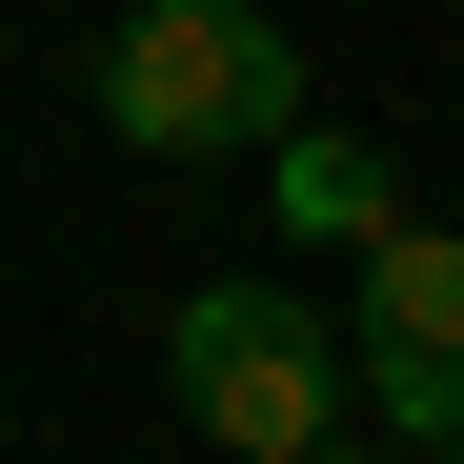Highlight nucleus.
<instances>
[{"label": "nucleus", "mask_w": 464, "mask_h": 464, "mask_svg": "<svg viewBox=\"0 0 464 464\" xmlns=\"http://www.w3.org/2000/svg\"><path fill=\"white\" fill-rule=\"evenodd\" d=\"M343 383L404 444L464 464V243H444V222H383V243L343 263Z\"/></svg>", "instance_id": "nucleus-3"}, {"label": "nucleus", "mask_w": 464, "mask_h": 464, "mask_svg": "<svg viewBox=\"0 0 464 464\" xmlns=\"http://www.w3.org/2000/svg\"><path fill=\"white\" fill-rule=\"evenodd\" d=\"M283 121H303V41L263 0H141L102 41V141L141 162H263Z\"/></svg>", "instance_id": "nucleus-1"}, {"label": "nucleus", "mask_w": 464, "mask_h": 464, "mask_svg": "<svg viewBox=\"0 0 464 464\" xmlns=\"http://www.w3.org/2000/svg\"><path fill=\"white\" fill-rule=\"evenodd\" d=\"M303 464H343V444H303Z\"/></svg>", "instance_id": "nucleus-5"}, {"label": "nucleus", "mask_w": 464, "mask_h": 464, "mask_svg": "<svg viewBox=\"0 0 464 464\" xmlns=\"http://www.w3.org/2000/svg\"><path fill=\"white\" fill-rule=\"evenodd\" d=\"M162 383H182L243 464L343 444V324H324V303H283V283H182V303H162Z\"/></svg>", "instance_id": "nucleus-2"}, {"label": "nucleus", "mask_w": 464, "mask_h": 464, "mask_svg": "<svg viewBox=\"0 0 464 464\" xmlns=\"http://www.w3.org/2000/svg\"><path fill=\"white\" fill-rule=\"evenodd\" d=\"M263 202H283V243L363 263L383 222H404V162H383V141H343V121H283V141H263Z\"/></svg>", "instance_id": "nucleus-4"}]
</instances>
